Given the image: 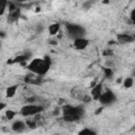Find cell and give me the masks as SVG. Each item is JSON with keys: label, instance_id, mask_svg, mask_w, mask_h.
<instances>
[{"label": "cell", "instance_id": "cell-1", "mask_svg": "<svg viewBox=\"0 0 135 135\" xmlns=\"http://www.w3.org/2000/svg\"><path fill=\"white\" fill-rule=\"evenodd\" d=\"M51 65H52L51 59L47 56H45V57H42V58H34V59H32L27 63L26 68L31 73H33L35 75L44 76L50 71Z\"/></svg>", "mask_w": 135, "mask_h": 135}, {"label": "cell", "instance_id": "cell-2", "mask_svg": "<svg viewBox=\"0 0 135 135\" xmlns=\"http://www.w3.org/2000/svg\"><path fill=\"white\" fill-rule=\"evenodd\" d=\"M84 114V110L80 105H65L62 108V117L65 121H76L79 120Z\"/></svg>", "mask_w": 135, "mask_h": 135}, {"label": "cell", "instance_id": "cell-3", "mask_svg": "<svg viewBox=\"0 0 135 135\" xmlns=\"http://www.w3.org/2000/svg\"><path fill=\"white\" fill-rule=\"evenodd\" d=\"M42 111H43L42 105L36 104V103H28L21 108L20 114L24 117H30V116H36V115L40 114Z\"/></svg>", "mask_w": 135, "mask_h": 135}, {"label": "cell", "instance_id": "cell-4", "mask_svg": "<svg viewBox=\"0 0 135 135\" xmlns=\"http://www.w3.org/2000/svg\"><path fill=\"white\" fill-rule=\"evenodd\" d=\"M66 32L69 34V36L72 39H76V38H80V37H84L85 34V30L84 27H82L79 24H75V23H69L65 26Z\"/></svg>", "mask_w": 135, "mask_h": 135}, {"label": "cell", "instance_id": "cell-5", "mask_svg": "<svg viewBox=\"0 0 135 135\" xmlns=\"http://www.w3.org/2000/svg\"><path fill=\"white\" fill-rule=\"evenodd\" d=\"M98 101L102 104V105H110L112 103H114L116 101V95L112 92V91H105V92H102L101 96L99 97Z\"/></svg>", "mask_w": 135, "mask_h": 135}, {"label": "cell", "instance_id": "cell-6", "mask_svg": "<svg viewBox=\"0 0 135 135\" xmlns=\"http://www.w3.org/2000/svg\"><path fill=\"white\" fill-rule=\"evenodd\" d=\"M21 15V9L17 6H15L14 4H11L9 5V9H8V17H7V21L9 23H13V22H16L19 17Z\"/></svg>", "mask_w": 135, "mask_h": 135}, {"label": "cell", "instance_id": "cell-7", "mask_svg": "<svg viewBox=\"0 0 135 135\" xmlns=\"http://www.w3.org/2000/svg\"><path fill=\"white\" fill-rule=\"evenodd\" d=\"M74 47L78 51H82L84 50L88 45H89V40L84 37H80V38H76L74 39V43H73Z\"/></svg>", "mask_w": 135, "mask_h": 135}, {"label": "cell", "instance_id": "cell-8", "mask_svg": "<svg viewBox=\"0 0 135 135\" xmlns=\"http://www.w3.org/2000/svg\"><path fill=\"white\" fill-rule=\"evenodd\" d=\"M101 94H102V85H101V83L95 84V85L92 88V90H91V96H92L95 100H98L99 97L101 96Z\"/></svg>", "mask_w": 135, "mask_h": 135}, {"label": "cell", "instance_id": "cell-9", "mask_svg": "<svg viewBox=\"0 0 135 135\" xmlns=\"http://www.w3.org/2000/svg\"><path fill=\"white\" fill-rule=\"evenodd\" d=\"M26 127H27L26 122H24V121H22V120H16V121H14V123L12 124L13 131H15V132H17V133L23 132Z\"/></svg>", "mask_w": 135, "mask_h": 135}, {"label": "cell", "instance_id": "cell-10", "mask_svg": "<svg viewBox=\"0 0 135 135\" xmlns=\"http://www.w3.org/2000/svg\"><path fill=\"white\" fill-rule=\"evenodd\" d=\"M117 40L120 42V43H128V42H131L134 40V37L131 36L130 34H119L117 36Z\"/></svg>", "mask_w": 135, "mask_h": 135}, {"label": "cell", "instance_id": "cell-11", "mask_svg": "<svg viewBox=\"0 0 135 135\" xmlns=\"http://www.w3.org/2000/svg\"><path fill=\"white\" fill-rule=\"evenodd\" d=\"M59 28H60V24H59V23H52V24L49 26V34H50L51 36H55V35L58 33Z\"/></svg>", "mask_w": 135, "mask_h": 135}, {"label": "cell", "instance_id": "cell-12", "mask_svg": "<svg viewBox=\"0 0 135 135\" xmlns=\"http://www.w3.org/2000/svg\"><path fill=\"white\" fill-rule=\"evenodd\" d=\"M16 92H17V85H9V86L6 89V91H5L6 97H8V98L14 97L15 94H16Z\"/></svg>", "mask_w": 135, "mask_h": 135}, {"label": "cell", "instance_id": "cell-13", "mask_svg": "<svg viewBox=\"0 0 135 135\" xmlns=\"http://www.w3.org/2000/svg\"><path fill=\"white\" fill-rule=\"evenodd\" d=\"M123 86L124 88H127V89H129V88H132L133 86V84H134V80H133V78L132 77H127L124 80H123Z\"/></svg>", "mask_w": 135, "mask_h": 135}, {"label": "cell", "instance_id": "cell-14", "mask_svg": "<svg viewBox=\"0 0 135 135\" xmlns=\"http://www.w3.org/2000/svg\"><path fill=\"white\" fill-rule=\"evenodd\" d=\"M78 133H79L80 135H94V134H96V132H95L94 130L89 129V128H84V129H82L81 131H79Z\"/></svg>", "mask_w": 135, "mask_h": 135}, {"label": "cell", "instance_id": "cell-15", "mask_svg": "<svg viewBox=\"0 0 135 135\" xmlns=\"http://www.w3.org/2000/svg\"><path fill=\"white\" fill-rule=\"evenodd\" d=\"M7 4H8V0H0V15L1 16L4 14Z\"/></svg>", "mask_w": 135, "mask_h": 135}, {"label": "cell", "instance_id": "cell-16", "mask_svg": "<svg viewBox=\"0 0 135 135\" xmlns=\"http://www.w3.org/2000/svg\"><path fill=\"white\" fill-rule=\"evenodd\" d=\"M15 115H16V112H14L12 110H6V112H5V116L8 120H12L15 117Z\"/></svg>", "mask_w": 135, "mask_h": 135}, {"label": "cell", "instance_id": "cell-17", "mask_svg": "<svg viewBox=\"0 0 135 135\" xmlns=\"http://www.w3.org/2000/svg\"><path fill=\"white\" fill-rule=\"evenodd\" d=\"M130 19H131V21H132V23H134L135 24V7L131 11V14H130Z\"/></svg>", "mask_w": 135, "mask_h": 135}, {"label": "cell", "instance_id": "cell-18", "mask_svg": "<svg viewBox=\"0 0 135 135\" xmlns=\"http://www.w3.org/2000/svg\"><path fill=\"white\" fill-rule=\"evenodd\" d=\"M25 122H26V124H27V127H28V128H31V129L36 128V123H35L34 121H31V120H28V119H27Z\"/></svg>", "mask_w": 135, "mask_h": 135}, {"label": "cell", "instance_id": "cell-19", "mask_svg": "<svg viewBox=\"0 0 135 135\" xmlns=\"http://www.w3.org/2000/svg\"><path fill=\"white\" fill-rule=\"evenodd\" d=\"M104 74H105L107 77H110V76H112L113 71H112L110 68H107V69H104Z\"/></svg>", "mask_w": 135, "mask_h": 135}, {"label": "cell", "instance_id": "cell-20", "mask_svg": "<svg viewBox=\"0 0 135 135\" xmlns=\"http://www.w3.org/2000/svg\"><path fill=\"white\" fill-rule=\"evenodd\" d=\"M4 107H5V104H4L3 102H1V103H0V110H3V109H4Z\"/></svg>", "mask_w": 135, "mask_h": 135}, {"label": "cell", "instance_id": "cell-21", "mask_svg": "<svg viewBox=\"0 0 135 135\" xmlns=\"http://www.w3.org/2000/svg\"><path fill=\"white\" fill-rule=\"evenodd\" d=\"M134 127H135V126H134ZM134 130H135V128H134Z\"/></svg>", "mask_w": 135, "mask_h": 135}]
</instances>
